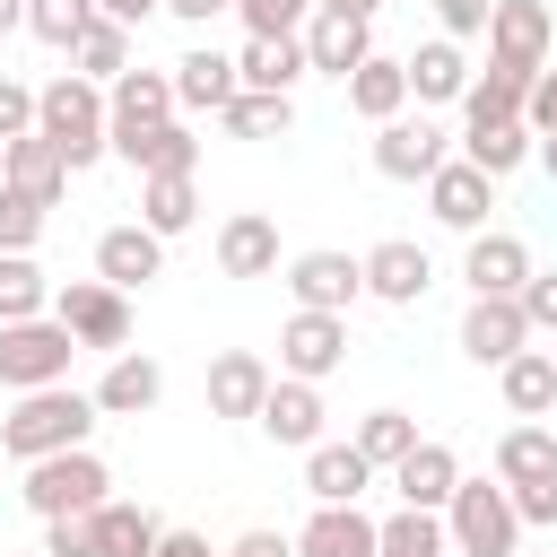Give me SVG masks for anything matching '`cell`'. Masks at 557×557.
<instances>
[{"instance_id": "cell-57", "label": "cell", "mask_w": 557, "mask_h": 557, "mask_svg": "<svg viewBox=\"0 0 557 557\" xmlns=\"http://www.w3.org/2000/svg\"><path fill=\"white\" fill-rule=\"evenodd\" d=\"M540 165H548V183H557V139H540Z\"/></svg>"}, {"instance_id": "cell-46", "label": "cell", "mask_w": 557, "mask_h": 557, "mask_svg": "<svg viewBox=\"0 0 557 557\" xmlns=\"http://www.w3.org/2000/svg\"><path fill=\"white\" fill-rule=\"evenodd\" d=\"M513 513H522V531H557V479L513 487Z\"/></svg>"}, {"instance_id": "cell-31", "label": "cell", "mask_w": 557, "mask_h": 557, "mask_svg": "<svg viewBox=\"0 0 557 557\" xmlns=\"http://www.w3.org/2000/svg\"><path fill=\"white\" fill-rule=\"evenodd\" d=\"M496 479H505V487H531V479H557V426H540V418H522V426H505V435H496Z\"/></svg>"}, {"instance_id": "cell-19", "label": "cell", "mask_w": 557, "mask_h": 557, "mask_svg": "<svg viewBox=\"0 0 557 557\" xmlns=\"http://www.w3.org/2000/svg\"><path fill=\"white\" fill-rule=\"evenodd\" d=\"M0 183L26 191V200H44V209H61V191H70V157H61L44 131H26V139L0 148Z\"/></svg>"}, {"instance_id": "cell-39", "label": "cell", "mask_w": 557, "mask_h": 557, "mask_svg": "<svg viewBox=\"0 0 557 557\" xmlns=\"http://www.w3.org/2000/svg\"><path fill=\"white\" fill-rule=\"evenodd\" d=\"M374 557H453V531H444V513L400 505V513H383V548Z\"/></svg>"}, {"instance_id": "cell-55", "label": "cell", "mask_w": 557, "mask_h": 557, "mask_svg": "<svg viewBox=\"0 0 557 557\" xmlns=\"http://www.w3.org/2000/svg\"><path fill=\"white\" fill-rule=\"evenodd\" d=\"M26 26V0H0V35H17Z\"/></svg>"}, {"instance_id": "cell-7", "label": "cell", "mask_w": 557, "mask_h": 557, "mask_svg": "<svg viewBox=\"0 0 557 557\" xmlns=\"http://www.w3.org/2000/svg\"><path fill=\"white\" fill-rule=\"evenodd\" d=\"M548 52H557V17H548V0H496V17H487V70L540 78Z\"/></svg>"}, {"instance_id": "cell-27", "label": "cell", "mask_w": 557, "mask_h": 557, "mask_svg": "<svg viewBox=\"0 0 557 557\" xmlns=\"http://www.w3.org/2000/svg\"><path fill=\"white\" fill-rule=\"evenodd\" d=\"M366 487H374V461L357 444H313L305 453V496L313 505H357Z\"/></svg>"}, {"instance_id": "cell-32", "label": "cell", "mask_w": 557, "mask_h": 557, "mask_svg": "<svg viewBox=\"0 0 557 557\" xmlns=\"http://www.w3.org/2000/svg\"><path fill=\"white\" fill-rule=\"evenodd\" d=\"M496 383H505L513 418H548L557 409V348H522L513 366H496Z\"/></svg>"}, {"instance_id": "cell-30", "label": "cell", "mask_w": 557, "mask_h": 557, "mask_svg": "<svg viewBox=\"0 0 557 557\" xmlns=\"http://www.w3.org/2000/svg\"><path fill=\"white\" fill-rule=\"evenodd\" d=\"M461 157H470L487 183H505L513 165L540 157V139H531V122H470V131H461Z\"/></svg>"}, {"instance_id": "cell-17", "label": "cell", "mask_w": 557, "mask_h": 557, "mask_svg": "<svg viewBox=\"0 0 557 557\" xmlns=\"http://www.w3.org/2000/svg\"><path fill=\"white\" fill-rule=\"evenodd\" d=\"M270 357H252V348H218L209 357V418H261V400H270Z\"/></svg>"}, {"instance_id": "cell-9", "label": "cell", "mask_w": 557, "mask_h": 557, "mask_svg": "<svg viewBox=\"0 0 557 557\" xmlns=\"http://www.w3.org/2000/svg\"><path fill=\"white\" fill-rule=\"evenodd\" d=\"M339 366H348V313H287L278 322V374L322 383Z\"/></svg>"}, {"instance_id": "cell-5", "label": "cell", "mask_w": 557, "mask_h": 557, "mask_svg": "<svg viewBox=\"0 0 557 557\" xmlns=\"http://www.w3.org/2000/svg\"><path fill=\"white\" fill-rule=\"evenodd\" d=\"M70 357H78V339H70L52 313L0 322V383H9V392H52V383H70Z\"/></svg>"}, {"instance_id": "cell-54", "label": "cell", "mask_w": 557, "mask_h": 557, "mask_svg": "<svg viewBox=\"0 0 557 557\" xmlns=\"http://www.w3.org/2000/svg\"><path fill=\"white\" fill-rule=\"evenodd\" d=\"M157 557H218V548H209L200 531H165V540H157Z\"/></svg>"}, {"instance_id": "cell-44", "label": "cell", "mask_w": 557, "mask_h": 557, "mask_svg": "<svg viewBox=\"0 0 557 557\" xmlns=\"http://www.w3.org/2000/svg\"><path fill=\"white\" fill-rule=\"evenodd\" d=\"M44 200H26V191H9L0 183V252H35V235H44Z\"/></svg>"}, {"instance_id": "cell-49", "label": "cell", "mask_w": 557, "mask_h": 557, "mask_svg": "<svg viewBox=\"0 0 557 557\" xmlns=\"http://www.w3.org/2000/svg\"><path fill=\"white\" fill-rule=\"evenodd\" d=\"M522 122H531V139H557V70H540V78H531V104H522Z\"/></svg>"}, {"instance_id": "cell-37", "label": "cell", "mask_w": 557, "mask_h": 557, "mask_svg": "<svg viewBox=\"0 0 557 557\" xmlns=\"http://www.w3.org/2000/svg\"><path fill=\"white\" fill-rule=\"evenodd\" d=\"M70 70L78 78H96V87H113L122 70H131V26H113V17H96L78 44H70Z\"/></svg>"}, {"instance_id": "cell-18", "label": "cell", "mask_w": 557, "mask_h": 557, "mask_svg": "<svg viewBox=\"0 0 557 557\" xmlns=\"http://www.w3.org/2000/svg\"><path fill=\"white\" fill-rule=\"evenodd\" d=\"M374 548H383V522L366 505H313L296 531V557H374Z\"/></svg>"}, {"instance_id": "cell-36", "label": "cell", "mask_w": 557, "mask_h": 557, "mask_svg": "<svg viewBox=\"0 0 557 557\" xmlns=\"http://www.w3.org/2000/svg\"><path fill=\"white\" fill-rule=\"evenodd\" d=\"M348 444H357V453H366L374 470H400V461L418 453V418H409V409H366Z\"/></svg>"}, {"instance_id": "cell-43", "label": "cell", "mask_w": 557, "mask_h": 557, "mask_svg": "<svg viewBox=\"0 0 557 557\" xmlns=\"http://www.w3.org/2000/svg\"><path fill=\"white\" fill-rule=\"evenodd\" d=\"M313 9H322V0H235L244 35H270V44H278V35H305V26H313Z\"/></svg>"}, {"instance_id": "cell-13", "label": "cell", "mask_w": 557, "mask_h": 557, "mask_svg": "<svg viewBox=\"0 0 557 557\" xmlns=\"http://www.w3.org/2000/svg\"><path fill=\"white\" fill-rule=\"evenodd\" d=\"M305 61L313 70H331L339 87L374 61V17H348V9H313V26H305Z\"/></svg>"}, {"instance_id": "cell-56", "label": "cell", "mask_w": 557, "mask_h": 557, "mask_svg": "<svg viewBox=\"0 0 557 557\" xmlns=\"http://www.w3.org/2000/svg\"><path fill=\"white\" fill-rule=\"evenodd\" d=\"M322 9H348V17H374L383 0H322Z\"/></svg>"}, {"instance_id": "cell-33", "label": "cell", "mask_w": 557, "mask_h": 557, "mask_svg": "<svg viewBox=\"0 0 557 557\" xmlns=\"http://www.w3.org/2000/svg\"><path fill=\"white\" fill-rule=\"evenodd\" d=\"M157 540H165V522L148 505H131V496L96 505V557H157Z\"/></svg>"}, {"instance_id": "cell-8", "label": "cell", "mask_w": 557, "mask_h": 557, "mask_svg": "<svg viewBox=\"0 0 557 557\" xmlns=\"http://www.w3.org/2000/svg\"><path fill=\"white\" fill-rule=\"evenodd\" d=\"M278 278H287L296 313H348L366 296V252H296Z\"/></svg>"}, {"instance_id": "cell-1", "label": "cell", "mask_w": 557, "mask_h": 557, "mask_svg": "<svg viewBox=\"0 0 557 557\" xmlns=\"http://www.w3.org/2000/svg\"><path fill=\"white\" fill-rule=\"evenodd\" d=\"M35 131L70 157V174H87L96 157H113V104H104V87L78 78V70H61V78L35 87Z\"/></svg>"}, {"instance_id": "cell-25", "label": "cell", "mask_w": 557, "mask_h": 557, "mask_svg": "<svg viewBox=\"0 0 557 557\" xmlns=\"http://www.w3.org/2000/svg\"><path fill=\"white\" fill-rule=\"evenodd\" d=\"M218 270L226 278H278V226L261 209H235L218 226Z\"/></svg>"}, {"instance_id": "cell-47", "label": "cell", "mask_w": 557, "mask_h": 557, "mask_svg": "<svg viewBox=\"0 0 557 557\" xmlns=\"http://www.w3.org/2000/svg\"><path fill=\"white\" fill-rule=\"evenodd\" d=\"M487 17H496V0H435V26L461 44V35H487Z\"/></svg>"}, {"instance_id": "cell-53", "label": "cell", "mask_w": 557, "mask_h": 557, "mask_svg": "<svg viewBox=\"0 0 557 557\" xmlns=\"http://www.w3.org/2000/svg\"><path fill=\"white\" fill-rule=\"evenodd\" d=\"M235 0H165V17H183V26H209V17H226Z\"/></svg>"}, {"instance_id": "cell-12", "label": "cell", "mask_w": 557, "mask_h": 557, "mask_svg": "<svg viewBox=\"0 0 557 557\" xmlns=\"http://www.w3.org/2000/svg\"><path fill=\"white\" fill-rule=\"evenodd\" d=\"M104 104H113V148H131V139H148L157 122L183 113V104H174V70H122V78L104 87Z\"/></svg>"}, {"instance_id": "cell-22", "label": "cell", "mask_w": 557, "mask_h": 557, "mask_svg": "<svg viewBox=\"0 0 557 557\" xmlns=\"http://www.w3.org/2000/svg\"><path fill=\"white\" fill-rule=\"evenodd\" d=\"M244 96V78H235V61L218 52V44H191L183 61H174V104L183 113H226Z\"/></svg>"}, {"instance_id": "cell-35", "label": "cell", "mask_w": 557, "mask_h": 557, "mask_svg": "<svg viewBox=\"0 0 557 557\" xmlns=\"http://www.w3.org/2000/svg\"><path fill=\"white\" fill-rule=\"evenodd\" d=\"M191 218H200V183L191 174H148L139 183V226L148 235H183Z\"/></svg>"}, {"instance_id": "cell-50", "label": "cell", "mask_w": 557, "mask_h": 557, "mask_svg": "<svg viewBox=\"0 0 557 557\" xmlns=\"http://www.w3.org/2000/svg\"><path fill=\"white\" fill-rule=\"evenodd\" d=\"M522 313H531V331H557V270H531V287H522Z\"/></svg>"}, {"instance_id": "cell-10", "label": "cell", "mask_w": 557, "mask_h": 557, "mask_svg": "<svg viewBox=\"0 0 557 557\" xmlns=\"http://www.w3.org/2000/svg\"><path fill=\"white\" fill-rule=\"evenodd\" d=\"M453 157H444V131L426 122V113H400V122H383L374 131V174L383 183H435Z\"/></svg>"}, {"instance_id": "cell-52", "label": "cell", "mask_w": 557, "mask_h": 557, "mask_svg": "<svg viewBox=\"0 0 557 557\" xmlns=\"http://www.w3.org/2000/svg\"><path fill=\"white\" fill-rule=\"evenodd\" d=\"M165 0H96V17H113V26H148Z\"/></svg>"}, {"instance_id": "cell-6", "label": "cell", "mask_w": 557, "mask_h": 557, "mask_svg": "<svg viewBox=\"0 0 557 557\" xmlns=\"http://www.w3.org/2000/svg\"><path fill=\"white\" fill-rule=\"evenodd\" d=\"M52 322H61L78 348L122 357V339H131V296L104 287V278H70V287H52Z\"/></svg>"}, {"instance_id": "cell-41", "label": "cell", "mask_w": 557, "mask_h": 557, "mask_svg": "<svg viewBox=\"0 0 557 557\" xmlns=\"http://www.w3.org/2000/svg\"><path fill=\"white\" fill-rule=\"evenodd\" d=\"M87 26H96V0H26V35L52 52H70Z\"/></svg>"}, {"instance_id": "cell-45", "label": "cell", "mask_w": 557, "mask_h": 557, "mask_svg": "<svg viewBox=\"0 0 557 557\" xmlns=\"http://www.w3.org/2000/svg\"><path fill=\"white\" fill-rule=\"evenodd\" d=\"M44 557H96V513H70V522H44Z\"/></svg>"}, {"instance_id": "cell-26", "label": "cell", "mask_w": 557, "mask_h": 557, "mask_svg": "<svg viewBox=\"0 0 557 557\" xmlns=\"http://www.w3.org/2000/svg\"><path fill=\"white\" fill-rule=\"evenodd\" d=\"M157 400H165V366L139 357V348H122V357L104 366V383H96V409H104V418H139V409H157Z\"/></svg>"}, {"instance_id": "cell-51", "label": "cell", "mask_w": 557, "mask_h": 557, "mask_svg": "<svg viewBox=\"0 0 557 557\" xmlns=\"http://www.w3.org/2000/svg\"><path fill=\"white\" fill-rule=\"evenodd\" d=\"M226 557H296V540H287V531H244Z\"/></svg>"}, {"instance_id": "cell-48", "label": "cell", "mask_w": 557, "mask_h": 557, "mask_svg": "<svg viewBox=\"0 0 557 557\" xmlns=\"http://www.w3.org/2000/svg\"><path fill=\"white\" fill-rule=\"evenodd\" d=\"M26 131H35V87L0 78V148H9V139H26Z\"/></svg>"}, {"instance_id": "cell-24", "label": "cell", "mask_w": 557, "mask_h": 557, "mask_svg": "<svg viewBox=\"0 0 557 557\" xmlns=\"http://www.w3.org/2000/svg\"><path fill=\"white\" fill-rule=\"evenodd\" d=\"M313 61H305V35H244V52H235V78H244V96H287L296 78H305Z\"/></svg>"}, {"instance_id": "cell-40", "label": "cell", "mask_w": 557, "mask_h": 557, "mask_svg": "<svg viewBox=\"0 0 557 557\" xmlns=\"http://www.w3.org/2000/svg\"><path fill=\"white\" fill-rule=\"evenodd\" d=\"M522 104H531V78H513V70H479L470 96H461V122H522Z\"/></svg>"}, {"instance_id": "cell-2", "label": "cell", "mask_w": 557, "mask_h": 557, "mask_svg": "<svg viewBox=\"0 0 557 557\" xmlns=\"http://www.w3.org/2000/svg\"><path fill=\"white\" fill-rule=\"evenodd\" d=\"M96 418H104V409H96V392H70V383H52V392H17V409L0 418V453H9V461L78 453Z\"/></svg>"}, {"instance_id": "cell-3", "label": "cell", "mask_w": 557, "mask_h": 557, "mask_svg": "<svg viewBox=\"0 0 557 557\" xmlns=\"http://www.w3.org/2000/svg\"><path fill=\"white\" fill-rule=\"evenodd\" d=\"M444 531H453V557H522V513L505 479H461L444 505Z\"/></svg>"}, {"instance_id": "cell-11", "label": "cell", "mask_w": 557, "mask_h": 557, "mask_svg": "<svg viewBox=\"0 0 557 557\" xmlns=\"http://www.w3.org/2000/svg\"><path fill=\"white\" fill-rule=\"evenodd\" d=\"M522 348H531L522 296H470V313H461V357H470V366H513Z\"/></svg>"}, {"instance_id": "cell-29", "label": "cell", "mask_w": 557, "mask_h": 557, "mask_svg": "<svg viewBox=\"0 0 557 557\" xmlns=\"http://www.w3.org/2000/svg\"><path fill=\"white\" fill-rule=\"evenodd\" d=\"M348 113H357V122H374V131H383V122H400V113H409V61L374 52V61L348 78Z\"/></svg>"}, {"instance_id": "cell-34", "label": "cell", "mask_w": 557, "mask_h": 557, "mask_svg": "<svg viewBox=\"0 0 557 557\" xmlns=\"http://www.w3.org/2000/svg\"><path fill=\"white\" fill-rule=\"evenodd\" d=\"M113 157L139 165V183H148V174H191V165H200V131H191V122H157L148 139H131V148H113Z\"/></svg>"}, {"instance_id": "cell-4", "label": "cell", "mask_w": 557, "mask_h": 557, "mask_svg": "<svg viewBox=\"0 0 557 557\" xmlns=\"http://www.w3.org/2000/svg\"><path fill=\"white\" fill-rule=\"evenodd\" d=\"M26 513L35 522H70V513H96V505H113V470L78 444V453H52V461H26Z\"/></svg>"}, {"instance_id": "cell-42", "label": "cell", "mask_w": 557, "mask_h": 557, "mask_svg": "<svg viewBox=\"0 0 557 557\" xmlns=\"http://www.w3.org/2000/svg\"><path fill=\"white\" fill-rule=\"evenodd\" d=\"M218 122H226L235 139H287V131H296V104H287V96H235Z\"/></svg>"}, {"instance_id": "cell-16", "label": "cell", "mask_w": 557, "mask_h": 557, "mask_svg": "<svg viewBox=\"0 0 557 557\" xmlns=\"http://www.w3.org/2000/svg\"><path fill=\"white\" fill-rule=\"evenodd\" d=\"M426 209H435V226H453V235H487V209H496V183L470 165V157H453L435 183H426Z\"/></svg>"}, {"instance_id": "cell-14", "label": "cell", "mask_w": 557, "mask_h": 557, "mask_svg": "<svg viewBox=\"0 0 557 557\" xmlns=\"http://www.w3.org/2000/svg\"><path fill=\"white\" fill-rule=\"evenodd\" d=\"M461 278H470V296H522L531 287V244L513 226H487V235H470Z\"/></svg>"}, {"instance_id": "cell-20", "label": "cell", "mask_w": 557, "mask_h": 557, "mask_svg": "<svg viewBox=\"0 0 557 557\" xmlns=\"http://www.w3.org/2000/svg\"><path fill=\"white\" fill-rule=\"evenodd\" d=\"M157 270H165V235H148L139 218L96 235V278H104V287H122V296H131V287H148Z\"/></svg>"}, {"instance_id": "cell-23", "label": "cell", "mask_w": 557, "mask_h": 557, "mask_svg": "<svg viewBox=\"0 0 557 557\" xmlns=\"http://www.w3.org/2000/svg\"><path fill=\"white\" fill-rule=\"evenodd\" d=\"M435 287V261L409 244V235H383L374 252H366V296H383V305H418Z\"/></svg>"}, {"instance_id": "cell-15", "label": "cell", "mask_w": 557, "mask_h": 557, "mask_svg": "<svg viewBox=\"0 0 557 557\" xmlns=\"http://www.w3.org/2000/svg\"><path fill=\"white\" fill-rule=\"evenodd\" d=\"M322 418H331V409H322V383H296V374H278L252 426H261L270 444H287V453H313V444H322Z\"/></svg>"}, {"instance_id": "cell-21", "label": "cell", "mask_w": 557, "mask_h": 557, "mask_svg": "<svg viewBox=\"0 0 557 557\" xmlns=\"http://www.w3.org/2000/svg\"><path fill=\"white\" fill-rule=\"evenodd\" d=\"M461 479H470V470H461V453H453V444H435V435H418V453H409V461L392 470L400 505H418V513H444Z\"/></svg>"}, {"instance_id": "cell-28", "label": "cell", "mask_w": 557, "mask_h": 557, "mask_svg": "<svg viewBox=\"0 0 557 557\" xmlns=\"http://www.w3.org/2000/svg\"><path fill=\"white\" fill-rule=\"evenodd\" d=\"M470 78H479V70L461 61V44H453V35H435V44H418V52H409V96H418V104H461V96H470Z\"/></svg>"}, {"instance_id": "cell-38", "label": "cell", "mask_w": 557, "mask_h": 557, "mask_svg": "<svg viewBox=\"0 0 557 557\" xmlns=\"http://www.w3.org/2000/svg\"><path fill=\"white\" fill-rule=\"evenodd\" d=\"M52 313V278L35 270V252H0V322H35Z\"/></svg>"}]
</instances>
